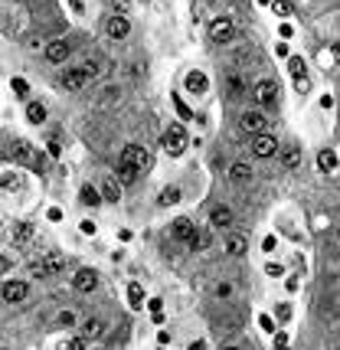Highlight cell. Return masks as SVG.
<instances>
[{
    "label": "cell",
    "instance_id": "cell-1",
    "mask_svg": "<svg viewBox=\"0 0 340 350\" xmlns=\"http://www.w3.org/2000/svg\"><path fill=\"white\" fill-rule=\"evenodd\" d=\"M164 151L170 157H180L183 151H186V131H183V124H170V128L164 131Z\"/></svg>",
    "mask_w": 340,
    "mask_h": 350
},
{
    "label": "cell",
    "instance_id": "cell-2",
    "mask_svg": "<svg viewBox=\"0 0 340 350\" xmlns=\"http://www.w3.org/2000/svg\"><path fill=\"white\" fill-rule=\"evenodd\" d=\"M30 268H33V275H40V278H46V275H59L62 268H66V259H62L59 252H46L43 259H36V262H33Z\"/></svg>",
    "mask_w": 340,
    "mask_h": 350
},
{
    "label": "cell",
    "instance_id": "cell-3",
    "mask_svg": "<svg viewBox=\"0 0 340 350\" xmlns=\"http://www.w3.org/2000/svg\"><path fill=\"white\" fill-rule=\"evenodd\" d=\"M232 36H236V23H232L229 16H216V20L210 23V40L213 43H219V46H222V43H229Z\"/></svg>",
    "mask_w": 340,
    "mask_h": 350
},
{
    "label": "cell",
    "instance_id": "cell-4",
    "mask_svg": "<svg viewBox=\"0 0 340 350\" xmlns=\"http://www.w3.org/2000/svg\"><path fill=\"white\" fill-rule=\"evenodd\" d=\"M121 160L124 164H131V167H138V170H147L150 167V154H147V148H138V144H128L121 151Z\"/></svg>",
    "mask_w": 340,
    "mask_h": 350
},
{
    "label": "cell",
    "instance_id": "cell-5",
    "mask_svg": "<svg viewBox=\"0 0 340 350\" xmlns=\"http://www.w3.org/2000/svg\"><path fill=\"white\" fill-rule=\"evenodd\" d=\"M275 151H278V138L275 134H255V141H252V154L255 157H272Z\"/></svg>",
    "mask_w": 340,
    "mask_h": 350
},
{
    "label": "cell",
    "instance_id": "cell-6",
    "mask_svg": "<svg viewBox=\"0 0 340 350\" xmlns=\"http://www.w3.org/2000/svg\"><path fill=\"white\" fill-rule=\"evenodd\" d=\"M72 285H75V291H82V294L95 291L98 288V272H95V268H82V272L72 278Z\"/></svg>",
    "mask_w": 340,
    "mask_h": 350
},
{
    "label": "cell",
    "instance_id": "cell-7",
    "mask_svg": "<svg viewBox=\"0 0 340 350\" xmlns=\"http://www.w3.org/2000/svg\"><path fill=\"white\" fill-rule=\"evenodd\" d=\"M92 82V79H88V72L85 69H69L66 76H62V85L69 88V92H82V88Z\"/></svg>",
    "mask_w": 340,
    "mask_h": 350
},
{
    "label": "cell",
    "instance_id": "cell-8",
    "mask_svg": "<svg viewBox=\"0 0 340 350\" xmlns=\"http://www.w3.org/2000/svg\"><path fill=\"white\" fill-rule=\"evenodd\" d=\"M105 33H108L111 40H124L131 33V23H128V16H121V13H115L108 23H105Z\"/></svg>",
    "mask_w": 340,
    "mask_h": 350
},
{
    "label": "cell",
    "instance_id": "cell-9",
    "mask_svg": "<svg viewBox=\"0 0 340 350\" xmlns=\"http://www.w3.org/2000/svg\"><path fill=\"white\" fill-rule=\"evenodd\" d=\"M275 98H278V85H275L272 79H262V82L255 85V102L258 105H275Z\"/></svg>",
    "mask_w": 340,
    "mask_h": 350
},
{
    "label": "cell",
    "instance_id": "cell-10",
    "mask_svg": "<svg viewBox=\"0 0 340 350\" xmlns=\"http://www.w3.org/2000/svg\"><path fill=\"white\" fill-rule=\"evenodd\" d=\"M210 223H213V229H229L232 223H236V213H232L229 206H213Z\"/></svg>",
    "mask_w": 340,
    "mask_h": 350
},
{
    "label": "cell",
    "instance_id": "cell-11",
    "mask_svg": "<svg viewBox=\"0 0 340 350\" xmlns=\"http://www.w3.org/2000/svg\"><path fill=\"white\" fill-rule=\"evenodd\" d=\"M265 121H268V118L255 108V112H245L239 124H242V131H249V134H262V131H265Z\"/></svg>",
    "mask_w": 340,
    "mask_h": 350
},
{
    "label": "cell",
    "instance_id": "cell-12",
    "mask_svg": "<svg viewBox=\"0 0 340 350\" xmlns=\"http://www.w3.org/2000/svg\"><path fill=\"white\" fill-rule=\"evenodd\" d=\"M193 232H196V229H193V223H190V219H183V216H180V219H174V226H170V236L180 239V242H190V239H193Z\"/></svg>",
    "mask_w": 340,
    "mask_h": 350
},
{
    "label": "cell",
    "instance_id": "cell-13",
    "mask_svg": "<svg viewBox=\"0 0 340 350\" xmlns=\"http://www.w3.org/2000/svg\"><path fill=\"white\" fill-rule=\"evenodd\" d=\"M26 294H30V288H26L23 282H7V285H4V301H10V304L23 301Z\"/></svg>",
    "mask_w": 340,
    "mask_h": 350
},
{
    "label": "cell",
    "instance_id": "cell-14",
    "mask_svg": "<svg viewBox=\"0 0 340 350\" xmlns=\"http://www.w3.org/2000/svg\"><path fill=\"white\" fill-rule=\"evenodd\" d=\"M229 180L232 183H249L252 180V167H249L245 160H236V164L229 167Z\"/></svg>",
    "mask_w": 340,
    "mask_h": 350
},
{
    "label": "cell",
    "instance_id": "cell-15",
    "mask_svg": "<svg viewBox=\"0 0 340 350\" xmlns=\"http://www.w3.org/2000/svg\"><path fill=\"white\" fill-rule=\"evenodd\" d=\"M66 56H69V43L66 40H52L46 46V59L49 62H66Z\"/></svg>",
    "mask_w": 340,
    "mask_h": 350
},
{
    "label": "cell",
    "instance_id": "cell-16",
    "mask_svg": "<svg viewBox=\"0 0 340 350\" xmlns=\"http://www.w3.org/2000/svg\"><path fill=\"white\" fill-rule=\"evenodd\" d=\"M10 157L16 160V164H30V160H33V148H30V141H13Z\"/></svg>",
    "mask_w": 340,
    "mask_h": 350
},
{
    "label": "cell",
    "instance_id": "cell-17",
    "mask_svg": "<svg viewBox=\"0 0 340 350\" xmlns=\"http://www.w3.org/2000/svg\"><path fill=\"white\" fill-rule=\"evenodd\" d=\"M210 88V79L203 76V72H190L186 76V92H193V95H203Z\"/></svg>",
    "mask_w": 340,
    "mask_h": 350
},
{
    "label": "cell",
    "instance_id": "cell-18",
    "mask_svg": "<svg viewBox=\"0 0 340 350\" xmlns=\"http://www.w3.org/2000/svg\"><path fill=\"white\" fill-rule=\"evenodd\" d=\"M10 236H13V246H26V242L33 239V226H30V223H16Z\"/></svg>",
    "mask_w": 340,
    "mask_h": 350
},
{
    "label": "cell",
    "instance_id": "cell-19",
    "mask_svg": "<svg viewBox=\"0 0 340 350\" xmlns=\"http://www.w3.org/2000/svg\"><path fill=\"white\" fill-rule=\"evenodd\" d=\"M102 200H108V203H118L121 200V187H118L115 177H108V180L102 183Z\"/></svg>",
    "mask_w": 340,
    "mask_h": 350
},
{
    "label": "cell",
    "instance_id": "cell-20",
    "mask_svg": "<svg viewBox=\"0 0 340 350\" xmlns=\"http://www.w3.org/2000/svg\"><path fill=\"white\" fill-rule=\"evenodd\" d=\"M102 334H105V324H102L98 318H88L85 324H82V337H85V340H88V337H92V340H98Z\"/></svg>",
    "mask_w": 340,
    "mask_h": 350
},
{
    "label": "cell",
    "instance_id": "cell-21",
    "mask_svg": "<svg viewBox=\"0 0 340 350\" xmlns=\"http://www.w3.org/2000/svg\"><path fill=\"white\" fill-rule=\"evenodd\" d=\"M79 200H82L85 206H98V203H102V193H98L92 183H85L82 190H79Z\"/></svg>",
    "mask_w": 340,
    "mask_h": 350
},
{
    "label": "cell",
    "instance_id": "cell-22",
    "mask_svg": "<svg viewBox=\"0 0 340 350\" xmlns=\"http://www.w3.org/2000/svg\"><path fill=\"white\" fill-rule=\"evenodd\" d=\"M288 72H291L294 79H308V62H304L301 56H291V59H288Z\"/></svg>",
    "mask_w": 340,
    "mask_h": 350
},
{
    "label": "cell",
    "instance_id": "cell-23",
    "mask_svg": "<svg viewBox=\"0 0 340 350\" xmlns=\"http://www.w3.org/2000/svg\"><path fill=\"white\" fill-rule=\"evenodd\" d=\"M26 118H30L33 124H40V121H46V108H43L40 102H30L26 105Z\"/></svg>",
    "mask_w": 340,
    "mask_h": 350
},
{
    "label": "cell",
    "instance_id": "cell-24",
    "mask_svg": "<svg viewBox=\"0 0 340 350\" xmlns=\"http://www.w3.org/2000/svg\"><path fill=\"white\" fill-rule=\"evenodd\" d=\"M226 252L229 255H245V239L242 236H229L226 239Z\"/></svg>",
    "mask_w": 340,
    "mask_h": 350
},
{
    "label": "cell",
    "instance_id": "cell-25",
    "mask_svg": "<svg viewBox=\"0 0 340 350\" xmlns=\"http://www.w3.org/2000/svg\"><path fill=\"white\" fill-rule=\"evenodd\" d=\"M118 180L121 183H134V180H138V167H131V164H124V160H121V164H118Z\"/></svg>",
    "mask_w": 340,
    "mask_h": 350
},
{
    "label": "cell",
    "instance_id": "cell-26",
    "mask_svg": "<svg viewBox=\"0 0 340 350\" xmlns=\"http://www.w3.org/2000/svg\"><path fill=\"white\" fill-rule=\"evenodd\" d=\"M281 160H285V167H288V170L301 167V148H288V151L281 154Z\"/></svg>",
    "mask_w": 340,
    "mask_h": 350
},
{
    "label": "cell",
    "instance_id": "cell-27",
    "mask_svg": "<svg viewBox=\"0 0 340 350\" xmlns=\"http://www.w3.org/2000/svg\"><path fill=\"white\" fill-rule=\"evenodd\" d=\"M128 304L131 308H141V304H144V288H141V285H128Z\"/></svg>",
    "mask_w": 340,
    "mask_h": 350
},
{
    "label": "cell",
    "instance_id": "cell-28",
    "mask_svg": "<svg viewBox=\"0 0 340 350\" xmlns=\"http://www.w3.org/2000/svg\"><path fill=\"white\" fill-rule=\"evenodd\" d=\"M317 167L320 170H334L337 167V154H334V151H320V154H317Z\"/></svg>",
    "mask_w": 340,
    "mask_h": 350
},
{
    "label": "cell",
    "instance_id": "cell-29",
    "mask_svg": "<svg viewBox=\"0 0 340 350\" xmlns=\"http://www.w3.org/2000/svg\"><path fill=\"white\" fill-rule=\"evenodd\" d=\"M174 203H180V190H177V187H167V190L160 193V206H174Z\"/></svg>",
    "mask_w": 340,
    "mask_h": 350
},
{
    "label": "cell",
    "instance_id": "cell-30",
    "mask_svg": "<svg viewBox=\"0 0 340 350\" xmlns=\"http://www.w3.org/2000/svg\"><path fill=\"white\" fill-rule=\"evenodd\" d=\"M186 246H190L193 252H200V249H206V246H210V236H206V232H193V239L186 242Z\"/></svg>",
    "mask_w": 340,
    "mask_h": 350
},
{
    "label": "cell",
    "instance_id": "cell-31",
    "mask_svg": "<svg viewBox=\"0 0 340 350\" xmlns=\"http://www.w3.org/2000/svg\"><path fill=\"white\" fill-rule=\"evenodd\" d=\"M272 13H278V16H291V13H294V7L288 4V0H272Z\"/></svg>",
    "mask_w": 340,
    "mask_h": 350
},
{
    "label": "cell",
    "instance_id": "cell-32",
    "mask_svg": "<svg viewBox=\"0 0 340 350\" xmlns=\"http://www.w3.org/2000/svg\"><path fill=\"white\" fill-rule=\"evenodd\" d=\"M226 85H229V95H242L245 92V85H242V79H239V76H229Z\"/></svg>",
    "mask_w": 340,
    "mask_h": 350
},
{
    "label": "cell",
    "instance_id": "cell-33",
    "mask_svg": "<svg viewBox=\"0 0 340 350\" xmlns=\"http://www.w3.org/2000/svg\"><path fill=\"white\" fill-rule=\"evenodd\" d=\"M174 105H177V112H180V118H193V112L183 105V98H180V95H174Z\"/></svg>",
    "mask_w": 340,
    "mask_h": 350
},
{
    "label": "cell",
    "instance_id": "cell-34",
    "mask_svg": "<svg viewBox=\"0 0 340 350\" xmlns=\"http://www.w3.org/2000/svg\"><path fill=\"white\" fill-rule=\"evenodd\" d=\"M265 275L278 278V275H285V265H278V262H268V265H265Z\"/></svg>",
    "mask_w": 340,
    "mask_h": 350
},
{
    "label": "cell",
    "instance_id": "cell-35",
    "mask_svg": "<svg viewBox=\"0 0 340 350\" xmlns=\"http://www.w3.org/2000/svg\"><path fill=\"white\" fill-rule=\"evenodd\" d=\"M258 324H262V330H268V334H275V321L268 318V314H258Z\"/></svg>",
    "mask_w": 340,
    "mask_h": 350
},
{
    "label": "cell",
    "instance_id": "cell-36",
    "mask_svg": "<svg viewBox=\"0 0 340 350\" xmlns=\"http://www.w3.org/2000/svg\"><path fill=\"white\" fill-rule=\"evenodd\" d=\"M26 88H30V85H26V79H13V92L16 95H26Z\"/></svg>",
    "mask_w": 340,
    "mask_h": 350
},
{
    "label": "cell",
    "instance_id": "cell-37",
    "mask_svg": "<svg viewBox=\"0 0 340 350\" xmlns=\"http://www.w3.org/2000/svg\"><path fill=\"white\" fill-rule=\"evenodd\" d=\"M59 324H62V327H69V324H75V318H72V311H62V314H59Z\"/></svg>",
    "mask_w": 340,
    "mask_h": 350
},
{
    "label": "cell",
    "instance_id": "cell-38",
    "mask_svg": "<svg viewBox=\"0 0 340 350\" xmlns=\"http://www.w3.org/2000/svg\"><path fill=\"white\" fill-rule=\"evenodd\" d=\"M82 69H85V72H88V79H95L98 72H102V69H98V62H85Z\"/></svg>",
    "mask_w": 340,
    "mask_h": 350
},
{
    "label": "cell",
    "instance_id": "cell-39",
    "mask_svg": "<svg viewBox=\"0 0 340 350\" xmlns=\"http://www.w3.org/2000/svg\"><path fill=\"white\" fill-rule=\"evenodd\" d=\"M66 350H85V340H82V337H75V340H69V344H66Z\"/></svg>",
    "mask_w": 340,
    "mask_h": 350
},
{
    "label": "cell",
    "instance_id": "cell-40",
    "mask_svg": "<svg viewBox=\"0 0 340 350\" xmlns=\"http://www.w3.org/2000/svg\"><path fill=\"white\" fill-rule=\"evenodd\" d=\"M262 249H265V252H275V249H278V242H275V236H268V239L262 242Z\"/></svg>",
    "mask_w": 340,
    "mask_h": 350
},
{
    "label": "cell",
    "instance_id": "cell-41",
    "mask_svg": "<svg viewBox=\"0 0 340 350\" xmlns=\"http://www.w3.org/2000/svg\"><path fill=\"white\" fill-rule=\"evenodd\" d=\"M275 347H288V334H281V330H275Z\"/></svg>",
    "mask_w": 340,
    "mask_h": 350
},
{
    "label": "cell",
    "instance_id": "cell-42",
    "mask_svg": "<svg viewBox=\"0 0 340 350\" xmlns=\"http://www.w3.org/2000/svg\"><path fill=\"white\" fill-rule=\"evenodd\" d=\"M49 154H52V157H59V154H62V144H59V141H56V138H52V141H49Z\"/></svg>",
    "mask_w": 340,
    "mask_h": 350
},
{
    "label": "cell",
    "instance_id": "cell-43",
    "mask_svg": "<svg viewBox=\"0 0 340 350\" xmlns=\"http://www.w3.org/2000/svg\"><path fill=\"white\" fill-rule=\"evenodd\" d=\"M82 232H85V236H95V223L92 219H82Z\"/></svg>",
    "mask_w": 340,
    "mask_h": 350
},
{
    "label": "cell",
    "instance_id": "cell-44",
    "mask_svg": "<svg viewBox=\"0 0 340 350\" xmlns=\"http://www.w3.org/2000/svg\"><path fill=\"white\" fill-rule=\"evenodd\" d=\"M147 308L154 311V314H160V308H164V301H160V298H150V301H147Z\"/></svg>",
    "mask_w": 340,
    "mask_h": 350
},
{
    "label": "cell",
    "instance_id": "cell-45",
    "mask_svg": "<svg viewBox=\"0 0 340 350\" xmlns=\"http://www.w3.org/2000/svg\"><path fill=\"white\" fill-rule=\"evenodd\" d=\"M216 294H219V298H229L232 288H229V285H216Z\"/></svg>",
    "mask_w": 340,
    "mask_h": 350
},
{
    "label": "cell",
    "instance_id": "cell-46",
    "mask_svg": "<svg viewBox=\"0 0 340 350\" xmlns=\"http://www.w3.org/2000/svg\"><path fill=\"white\" fill-rule=\"evenodd\" d=\"M4 187L10 190V187H20V177H4Z\"/></svg>",
    "mask_w": 340,
    "mask_h": 350
},
{
    "label": "cell",
    "instance_id": "cell-47",
    "mask_svg": "<svg viewBox=\"0 0 340 350\" xmlns=\"http://www.w3.org/2000/svg\"><path fill=\"white\" fill-rule=\"evenodd\" d=\"M157 340H160V347H167V344H170V330H160Z\"/></svg>",
    "mask_w": 340,
    "mask_h": 350
},
{
    "label": "cell",
    "instance_id": "cell-48",
    "mask_svg": "<svg viewBox=\"0 0 340 350\" xmlns=\"http://www.w3.org/2000/svg\"><path fill=\"white\" fill-rule=\"evenodd\" d=\"M4 272H10V259H4V255H0V275H4Z\"/></svg>",
    "mask_w": 340,
    "mask_h": 350
},
{
    "label": "cell",
    "instance_id": "cell-49",
    "mask_svg": "<svg viewBox=\"0 0 340 350\" xmlns=\"http://www.w3.org/2000/svg\"><path fill=\"white\" fill-rule=\"evenodd\" d=\"M49 219H52V223H59V219H62V210H56V206H52V210H49Z\"/></svg>",
    "mask_w": 340,
    "mask_h": 350
},
{
    "label": "cell",
    "instance_id": "cell-50",
    "mask_svg": "<svg viewBox=\"0 0 340 350\" xmlns=\"http://www.w3.org/2000/svg\"><path fill=\"white\" fill-rule=\"evenodd\" d=\"M190 350H203V344H200V340H196V344H190Z\"/></svg>",
    "mask_w": 340,
    "mask_h": 350
},
{
    "label": "cell",
    "instance_id": "cell-51",
    "mask_svg": "<svg viewBox=\"0 0 340 350\" xmlns=\"http://www.w3.org/2000/svg\"><path fill=\"white\" fill-rule=\"evenodd\" d=\"M115 4H118V7H121V10H124V7H128V0H115Z\"/></svg>",
    "mask_w": 340,
    "mask_h": 350
},
{
    "label": "cell",
    "instance_id": "cell-52",
    "mask_svg": "<svg viewBox=\"0 0 340 350\" xmlns=\"http://www.w3.org/2000/svg\"><path fill=\"white\" fill-rule=\"evenodd\" d=\"M334 56H337V59H340V43H337V46H334Z\"/></svg>",
    "mask_w": 340,
    "mask_h": 350
},
{
    "label": "cell",
    "instance_id": "cell-53",
    "mask_svg": "<svg viewBox=\"0 0 340 350\" xmlns=\"http://www.w3.org/2000/svg\"><path fill=\"white\" fill-rule=\"evenodd\" d=\"M275 350H288V347H275Z\"/></svg>",
    "mask_w": 340,
    "mask_h": 350
},
{
    "label": "cell",
    "instance_id": "cell-54",
    "mask_svg": "<svg viewBox=\"0 0 340 350\" xmlns=\"http://www.w3.org/2000/svg\"><path fill=\"white\" fill-rule=\"evenodd\" d=\"M226 350H239V347H226Z\"/></svg>",
    "mask_w": 340,
    "mask_h": 350
}]
</instances>
